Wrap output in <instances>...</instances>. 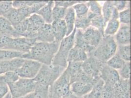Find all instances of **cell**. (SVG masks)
<instances>
[{"mask_svg": "<svg viewBox=\"0 0 131 98\" xmlns=\"http://www.w3.org/2000/svg\"><path fill=\"white\" fill-rule=\"evenodd\" d=\"M60 43L54 41L52 43L36 42L29 53L23 55V59L35 60L42 64L49 65L56 55Z\"/></svg>", "mask_w": 131, "mask_h": 98, "instance_id": "cell-1", "label": "cell"}, {"mask_svg": "<svg viewBox=\"0 0 131 98\" xmlns=\"http://www.w3.org/2000/svg\"><path fill=\"white\" fill-rule=\"evenodd\" d=\"M117 45L114 36H104L93 52L92 55L102 63H106L115 55Z\"/></svg>", "mask_w": 131, "mask_h": 98, "instance_id": "cell-2", "label": "cell"}, {"mask_svg": "<svg viewBox=\"0 0 131 98\" xmlns=\"http://www.w3.org/2000/svg\"><path fill=\"white\" fill-rule=\"evenodd\" d=\"M66 68L59 66L42 64L38 74L33 80L41 85L50 86L64 72Z\"/></svg>", "mask_w": 131, "mask_h": 98, "instance_id": "cell-3", "label": "cell"}, {"mask_svg": "<svg viewBox=\"0 0 131 98\" xmlns=\"http://www.w3.org/2000/svg\"><path fill=\"white\" fill-rule=\"evenodd\" d=\"M70 76L67 69L49 87L48 98H66L71 94Z\"/></svg>", "mask_w": 131, "mask_h": 98, "instance_id": "cell-4", "label": "cell"}, {"mask_svg": "<svg viewBox=\"0 0 131 98\" xmlns=\"http://www.w3.org/2000/svg\"><path fill=\"white\" fill-rule=\"evenodd\" d=\"M77 29L75 28L72 33L66 36L60 42L58 50L55 55L51 64L59 66L66 68L68 66L69 53L74 44V36Z\"/></svg>", "mask_w": 131, "mask_h": 98, "instance_id": "cell-5", "label": "cell"}, {"mask_svg": "<svg viewBox=\"0 0 131 98\" xmlns=\"http://www.w3.org/2000/svg\"><path fill=\"white\" fill-rule=\"evenodd\" d=\"M36 82L33 79L19 78L17 82L8 84L9 92L13 98H20L34 92Z\"/></svg>", "mask_w": 131, "mask_h": 98, "instance_id": "cell-6", "label": "cell"}, {"mask_svg": "<svg viewBox=\"0 0 131 98\" xmlns=\"http://www.w3.org/2000/svg\"><path fill=\"white\" fill-rule=\"evenodd\" d=\"M36 42L35 39L20 37L13 38L8 36L3 49L15 51L23 53H28L34 44Z\"/></svg>", "mask_w": 131, "mask_h": 98, "instance_id": "cell-7", "label": "cell"}, {"mask_svg": "<svg viewBox=\"0 0 131 98\" xmlns=\"http://www.w3.org/2000/svg\"><path fill=\"white\" fill-rule=\"evenodd\" d=\"M42 65V64L37 61L25 59L16 72L20 78L33 79L38 74Z\"/></svg>", "mask_w": 131, "mask_h": 98, "instance_id": "cell-8", "label": "cell"}, {"mask_svg": "<svg viewBox=\"0 0 131 98\" xmlns=\"http://www.w3.org/2000/svg\"><path fill=\"white\" fill-rule=\"evenodd\" d=\"M103 64L104 63H101L93 55H91L88 57L86 60L83 62L82 70L89 76L98 81L100 79L99 74Z\"/></svg>", "mask_w": 131, "mask_h": 98, "instance_id": "cell-9", "label": "cell"}, {"mask_svg": "<svg viewBox=\"0 0 131 98\" xmlns=\"http://www.w3.org/2000/svg\"><path fill=\"white\" fill-rule=\"evenodd\" d=\"M99 77L104 82V84H108L115 87L120 81V77L116 70L103 64L100 70Z\"/></svg>", "mask_w": 131, "mask_h": 98, "instance_id": "cell-10", "label": "cell"}, {"mask_svg": "<svg viewBox=\"0 0 131 98\" xmlns=\"http://www.w3.org/2000/svg\"><path fill=\"white\" fill-rule=\"evenodd\" d=\"M83 35L88 45L95 49L104 36V35L98 30L92 26H90L83 31Z\"/></svg>", "mask_w": 131, "mask_h": 98, "instance_id": "cell-11", "label": "cell"}, {"mask_svg": "<svg viewBox=\"0 0 131 98\" xmlns=\"http://www.w3.org/2000/svg\"><path fill=\"white\" fill-rule=\"evenodd\" d=\"M117 45H127L131 44L130 25L120 24L117 32L114 36Z\"/></svg>", "mask_w": 131, "mask_h": 98, "instance_id": "cell-12", "label": "cell"}, {"mask_svg": "<svg viewBox=\"0 0 131 98\" xmlns=\"http://www.w3.org/2000/svg\"><path fill=\"white\" fill-rule=\"evenodd\" d=\"M93 87V85L87 82H76L71 84V91L75 96L83 97L90 92Z\"/></svg>", "mask_w": 131, "mask_h": 98, "instance_id": "cell-13", "label": "cell"}, {"mask_svg": "<svg viewBox=\"0 0 131 98\" xmlns=\"http://www.w3.org/2000/svg\"><path fill=\"white\" fill-rule=\"evenodd\" d=\"M55 41L59 42L66 37L67 28L64 20H54L51 24Z\"/></svg>", "mask_w": 131, "mask_h": 98, "instance_id": "cell-14", "label": "cell"}, {"mask_svg": "<svg viewBox=\"0 0 131 98\" xmlns=\"http://www.w3.org/2000/svg\"><path fill=\"white\" fill-rule=\"evenodd\" d=\"M25 59L15 58L0 62V75L8 72H16L22 65Z\"/></svg>", "mask_w": 131, "mask_h": 98, "instance_id": "cell-15", "label": "cell"}, {"mask_svg": "<svg viewBox=\"0 0 131 98\" xmlns=\"http://www.w3.org/2000/svg\"><path fill=\"white\" fill-rule=\"evenodd\" d=\"M55 41L51 24H45L39 30L36 37V42L52 43Z\"/></svg>", "mask_w": 131, "mask_h": 98, "instance_id": "cell-16", "label": "cell"}, {"mask_svg": "<svg viewBox=\"0 0 131 98\" xmlns=\"http://www.w3.org/2000/svg\"><path fill=\"white\" fill-rule=\"evenodd\" d=\"M81 62H70L68 63L66 68L70 76L71 84L74 82H79L83 71Z\"/></svg>", "mask_w": 131, "mask_h": 98, "instance_id": "cell-17", "label": "cell"}, {"mask_svg": "<svg viewBox=\"0 0 131 98\" xmlns=\"http://www.w3.org/2000/svg\"><path fill=\"white\" fill-rule=\"evenodd\" d=\"M74 46L85 51L87 54L88 56L92 55L93 52L95 49L88 45L83 37V31L79 29H77L76 30L74 36Z\"/></svg>", "mask_w": 131, "mask_h": 98, "instance_id": "cell-18", "label": "cell"}, {"mask_svg": "<svg viewBox=\"0 0 131 98\" xmlns=\"http://www.w3.org/2000/svg\"><path fill=\"white\" fill-rule=\"evenodd\" d=\"M54 6V1H48V3L36 13L43 19L46 24H51L53 22L52 11Z\"/></svg>", "mask_w": 131, "mask_h": 98, "instance_id": "cell-19", "label": "cell"}, {"mask_svg": "<svg viewBox=\"0 0 131 98\" xmlns=\"http://www.w3.org/2000/svg\"><path fill=\"white\" fill-rule=\"evenodd\" d=\"M87 54L75 46L70 50L68 56V63L70 62H83L88 58Z\"/></svg>", "mask_w": 131, "mask_h": 98, "instance_id": "cell-20", "label": "cell"}, {"mask_svg": "<svg viewBox=\"0 0 131 98\" xmlns=\"http://www.w3.org/2000/svg\"><path fill=\"white\" fill-rule=\"evenodd\" d=\"M76 19V15L72 7L67 8L64 21L67 28V33L66 36L70 35L75 28V22Z\"/></svg>", "mask_w": 131, "mask_h": 98, "instance_id": "cell-21", "label": "cell"}, {"mask_svg": "<svg viewBox=\"0 0 131 98\" xmlns=\"http://www.w3.org/2000/svg\"><path fill=\"white\" fill-rule=\"evenodd\" d=\"M0 34L16 38L15 33L12 25L4 17L0 16Z\"/></svg>", "mask_w": 131, "mask_h": 98, "instance_id": "cell-22", "label": "cell"}, {"mask_svg": "<svg viewBox=\"0 0 131 98\" xmlns=\"http://www.w3.org/2000/svg\"><path fill=\"white\" fill-rule=\"evenodd\" d=\"M25 53L10 50L0 49V62L11 60L15 58H23Z\"/></svg>", "mask_w": 131, "mask_h": 98, "instance_id": "cell-23", "label": "cell"}, {"mask_svg": "<svg viewBox=\"0 0 131 98\" xmlns=\"http://www.w3.org/2000/svg\"><path fill=\"white\" fill-rule=\"evenodd\" d=\"M104 84V82L100 78L97 82L93 85L92 91L83 98H103L102 90Z\"/></svg>", "mask_w": 131, "mask_h": 98, "instance_id": "cell-24", "label": "cell"}, {"mask_svg": "<svg viewBox=\"0 0 131 98\" xmlns=\"http://www.w3.org/2000/svg\"><path fill=\"white\" fill-rule=\"evenodd\" d=\"M120 23L118 20H110L107 23L104 29V36H114L120 27Z\"/></svg>", "mask_w": 131, "mask_h": 98, "instance_id": "cell-25", "label": "cell"}, {"mask_svg": "<svg viewBox=\"0 0 131 98\" xmlns=\"http://www.w3.org/2000/svg\"><path fill=\"white\" fill-rule=\"evenodd\" d=\"M4 17L9 21L12 26H14L25 20L22 16L19 11L13 7L6 14V16Z\"/></svg>", "mask_w": 131, "mask_h": 98, "instance_id": "cell-26", "label": "cell"}, {"mask_svg": "<svg viewBox=\"0 0 131 98\" xmlns=\"http://www.w3.org/2000/svg\"><path fill=\"white\" fill-rule=\"evenodd\" d=\"M116 54L124 61H131V44L117 45Z\"/></svg>", "mask_w": 131, "mask_h": 98, "instance_id": "cell-27", "label": "cell"}, {"mask_svg": "<svg viewBox=\"0 0 131 98\" xmlns=\"http://www.w3.org/2000/svg\"><path fill=\"white\" fill-rule=\"evenodd\" d=\"M112 1H107L102 6V15L106 24L111 19L114 8Z\"/></svg>", "mask_w": 131, "mask_h": 98, "instance_id": "cell-28", "label": "cell"}, {"mask_svg": "<svg viewBox=\"0 0 131 98\" xmlns=\"http://www.w3.org/2000/svg\"><path fill=\"white\" fill-rule=\"evenodd\" d=\"M91 26L98 30L104 35V31L106 24L104 21V18L102 15H95L90 20Z\"/></svg>", "mask_w": 131, "mask_h": 98, "instance_id": "cell-29", "label": "cell"}, {"mask_svg": "<svg viewBox=\"0 0 131 98\" xmlns=\"http://www.w3.org/2000/svg\"><path fill=\"white\" fill-rule=\"evenodd\" d=\"M87 15L81 16H76L74 26L76 29H79L84 31L91 26L90 20L88 18Z\"/></svg>", "mask_w": 131, "mask_h": 98, "instance_id": "cell-30", "label": "cell"}, {"mask_svg": "<svg viewBox=\"0 0 131 98\" xmlns=\"http://www.w3.org/2000/svg\"><path fill=\"white\" fill-rule=\"evenodd\" d=\"M87 2V1H81V2L77 3L72 6L76 16H81L87 14L89 8L86 3Z\"/></svg>", "mask_w": 131, "mask_h": 98, "instance_id": "cell-31", "label": "cell"}, {"mask_svg": "<svg viewBox=\"0 0 131 98\" xmlns=\"http://www.w3.org/2000/svg\"><path fill=\"white\" fill-rule=\"evenodd\" d=\"M28 23V19H26L16 25L13 26L15 33L16 38L24 37V34L27 31Z\"/></svg>", "mask_w": 131, "mask_h": 98, "instance_id": "cell-32", "label": "cell"}, {"mask_svg": "<svg viewBox=\"0 0 131 98\" xmlns=\"http://www.w3.org/2000/svg\"><path fill=\"white\" fill-rule=\"evenodd\" d=\"M27 19L29 23L38 31L46 24L43 19L37 14H32Z\"/></svg>", "mask_w": 131, "mask_h": 98, "instance_id": "cell-33", "label": "cell"}, {"mask_svg": "<svg viewBox=\"0 0 131 98\" xmlns=\"http://www.w3.org/2000/svg\"><path fill=\"white\" fill-rule=\"evenodd\" d=\"M130 70L131 61H124L122 67L117 71L121 79L127 80H130Z\"/></svg>", "mask_w": 131, "mask_h": 98, "instance_id": "cell-34", "label": "cell"}, {"mask_svg": "<svg viewBox=\"0 0 131 98\" xmlns=\"http://www.w3.org/2000/svg\"><path fill=\"white\" fill-rule=\"evenodd\" d=\"M124 63V61L122 60L118 55L115 54V55L112 57L106 64L111 68L117 71L122 67Z\"/></svg>", "mask_w": 131, "mask_h": 98, "instance_id": "cell-35", "label": "cell"}, {"mask_svg": "<svg viewBox=\"0 0 131 98\" xmlns=\"http://www.w3.org/2000/svg\"><path fill=\"white\" fill-rule=\"evenodd\" d=\"M49 87L36 83L34 91L35 98H48Z\"/></svg>", "mask_w": 131, "mask_h": 98, "instance_id": "cell-36", "label": "cell"}, {"mask_svg": "<svg viewBox=\"0 0 131 98\" xmlns=\"http://www.w3.org/2000/svg\"><path fill=\"white\" fill-rule=\"evenodd\" d=\"M67 9L62 6H54L52 8V16L53 21L58 20H64Z\"/></svg>", "mask_w": 131, "mask_h": 98, "instance_id": "cell-37", "label": "cell"}, {"mask_svg": "<svg viewBox=\"0 0 131 98\" xmlns=\"http://www.w3.org/2000/svg\"><path fill=\"white\" fill-rule=\"evenodd\" d=\"M89 12L95 15H102V6L96 1H90L87 2Z\"/></svg>", "mask_w": 131, "mask_h": 98, "instance_id": "cell-38", "label": "cell"}, {"mask_svg": "<svg viewBox=\"0 0 131 98\" xmlns=\"http://www.w3.org/2000/svg\"><path fill=\"white\" fill-rule=\"evenodd\" d=\"M118 20L120 24L130 25L131 23V8L128 7L122 11L119 12Z\"/></svg>", "mask_w": 131, "mask_h": 98, "instance_id": "cell-39", "label": "cell"}, {"mask_svg": "<svg viewBox=\"0 0 131 98\" xmlns=\"http://www.w3.org/2000/svg\"><path fill=\"white\" fill-rule=\"evenodd\" d=\"M0 78L6 82L7 85L8 84L13 83L17 82L19 79V77L17 75L16 72H8L2 75H0Z\"/></svg>", "mask_w": 131, "mask_h": 98, "instance_id": "cell-40", "label": "cell"}, {"mask_svg": "<svg viewBox=\"0 0 131 98\" xmlns=\"http://www.w3.org/2000/svg\"><path fill=\"white\" fill-rule=\"evenodd\" d=\"M12 8V1H0V16H5Z\"/></svg>", "mask_w": 131, "mask_h": 98, "instance_id": "cell-41", "label": "cell"}, {"mask_svg": "<svg viewBox=\"0 0 131 98\" xmlns=\"http://www.w3.org/2000/svg\"><path fill=\"white\" fill-rule=\"evenodd\" d=\"M113 6L119 11H122L126 8L130 7V2L126 1H112Z\"/></svg>", "mask_w": 131, "mask_h": 98, "instance_id": "cell-42", "label": "cell"}, {"mask_svg": "<svg viewBox=\"0 0 131 98\" xmlns=\"http://www.w3.org/2000/svg\"><path fill=\"white\" fill-rule=\"evenodd\" d=\"M37 1H12V7L18 9L23 7L32 6Z\"/></svg>", "mask_w": 131, "mask_h": 98, "instance_id": "cell-43", "label": "cell"}, {"mask_svg": "<svg viewBox=\"0 0 131 98\" xmlns=\"http://www.w3.org/2000/svg\"><path fill=\"white\" fill-rule=\"evenodd\" d=\"M81 2V1H55L54 4L55 6H62L67 9Z\"/></svg>", "mask_w": 131, "mask_h": 98, "instance_id": "cell-44", "label": "cell"}, {"mask_svg": "<svg viewBox=\"0 0 131 98\" xmlns=\"http://www.w3.org/2000/svg\"><path fill=\"white\" fill-rule=\"evenodd\" d=\"M114 96V87L104 84L102 90L103 98H113Z\"/></svg>", "mask_w": 131, "mask_h": 98, "instance_id": "cell-45", "label": "cell"}, {"mask_svg": "<svg viewBox=\"0 0 131 98\" xmlns=\"http://www.w3.org/2000/svg\"><path fill=\"white\" fill-rule=\"evenodd\" d=\"M9 92L7 84L0 78V98H4Z\"/></svg>", "mask_w": 131, "mask_h": 98, "instance_id": "cell-46", "label": "cell"}, {"mask_svg": "<svg viewBox=\"0 0 131 98\" xmlns=\"http://www.w3.org/2000/svg\"><path fill=\"white\" fill-rule=\"evenodd\" d=\"M22 98H35V95L34 92L30 93L28 94L26 96H25L24 97H22Z\"/></svg>", "mask_w": 131, "mask_h": 98, "instance_id": "cell-47", "label": "cell"}, {"mask_svg": "<svg viewBox=\"0 0 131 98\" xmlns=\"http://www.w3.org/2000/svg\"><path fill=\"white\" fill-rule=\"evenodd\" d=\"M4 98H12V96L10 92H9Z\"/></svg>", "mask_w": 131, "mask_h": 98, "instance_id": "cell-48", "label": "cell"}, {"mask_svg": "<svg viewBox=\"0 0 131 98\" xmlns=\"http://www.w3.org/2000/svg\"><path fill=\"white\" fill-rule=\"evenodd\" d=\"M83 98V97H78L75 96V95H74L72 93H71V98Z\"/></svg>", "mask_w": 131, "mask_h": 98, "instance_id": "cell-49", "label": "cell"}]
</instances>
